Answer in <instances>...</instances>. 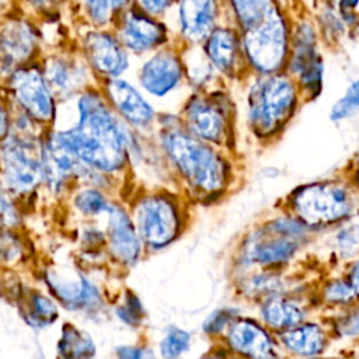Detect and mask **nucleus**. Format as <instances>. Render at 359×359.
<instances>
[{
	"label": "nucleus",
	"instance_id": "17",
	"mask_svg": "<svg viewBox=\"0 0 359 359\" xmlns=\"http://www.w3.org/2000/svg\"><path fill=\"white\" fill-rule=\"evenodd\" d=\"M227 341L233 351L248 359L275 358V346L271 337L254 320H234L227 328Z\"/></svg>",
	"mask_w": 359,
	"mask_h": 359
},
{
	"label": "nucleus",
	"instance_id": "23",
	"mask_svg": "<svg viewBox=\"0 0 359 359\" xmlns=\"http://www.w3.org/2000/svg\"><path fill=\"white\" fill-rule=\"evenodd\" d=\"M299 244L292 237H278L254 243L247 251V259L261 265H272L287 261L297 250Z\"/></svg>",
	"mask_w": 359,
	"mask_h": 359
},
{
	"label": "nucleus",
	"instance_id": "28",
	"mask_svg": "<svg viewBox=\"0 0 359 359\" xmlns=\"http://www.w3.org/2000/svg\"><path fill=\"white\" fill-rule=\"evenodd\" d=\"M359 111V79L353 80L345 90V93L332 104L330 109V119L332 122H341L351 118Z\"/></svg>",
	"mask_w": 359,
	"mask_h": 359
},
{
	"label": "nucleus",
	"instance_id": "48",
	"mask_svg": "<svg viewBox=\"0 0 359 359\" xmlns=\"http://www.w3.org/2000/svg\"><path fill=\"white\" fill-rule=\"evenodd\" d=\"M201 359H217V358H215V356H212V355H206V356H203V358H201Z\"/></svg>",
	"mask_w": 359,
	"mask_h": 359
},
{
	"label": "nucleus",
	"instance_id": "36",
	"mask_svg": "<svg viewBox=\"0 0 359 359\" xmlns=\"http://www.w3.org/2000/svg\"><path fill=\"white\" fill-rule=\"evenodd\" d=\"M84 10L87 17L95 25L107 24L114 11L108 0H84Z\"/></svg>",
	"mask_w": 359,
	"mask_h": 359
},
{
	"label": "nucleus",
	"instance_id": "9",
	"mask_svg": "<svg viewBox=\"0 0 359 359\" xmlns=\"http://www.w3.org/2000/svg\"><path fill=\"white\" fill-rule=\"evenodd\" d=\"M10 91L17 105L38 122H50L55 115L53 91L50 90L43 72L36 67H18L8 77Z\"/></svg>",
	"mask_w": 359,
	"mask_h": 359
},
{
	"label": "nucleus",
	"instance_id": "13",
	"mask_svg": "<svg viewBox=\"0 0 359 359\" xmlns=\"http://www.w3.org/2000/svg\"><path fill=\"white\" fill-rule=\"evenodd\" d=\"M83 50L91 67L108 79L119 77L129 65L125 46L118 36L102 31L87 32Z\"/></svg>",
	"mask_w": 359,
	"mask_h": 359
},
{
	"label": "nucleus",
	"instance_id": "30",
	"mask_svg": "<svg viewBox=\"0 0 359 359\" xmlns=\"http://www.w3.org/2000/svg\"><path fill=\"white\" fill-rule=\"evenodd\" d=\"M191 335L181 328H171L160 344V353L164 359H177L188 351Z\"/></svg>",
	"mask_w": 359,
	"mask_h": 359
},
{
	"label": "nucleus",
	"instance_id": "15",
	"mask_svg": "<svg viewBox=\"0 0 359 359\" xmlns=\"http://www.w3.org/2000/svg\"><path fill=\"white\" fill-rule=\"evenodd\" d=\"M181 57L170 49L153 55L139 70L140 86L156 97H164L181 83L184 76Z\"/></svg>",
	"mask_w": 359,
	"mask_h": 359
},
{
	"label": "nucleus",
	"instance_id": "32",
	"mask_svg": "<svg viewBox=\"0 0 359 359\" xmlns=\"http://www.w3.org/2000/svg\"><path fill=\"white\" fill-rule=\"evenodd\" d=\"M335 244L338 251L345 255L351 257L359 250V224H348L346 227L341 229L335 236Z\"/></svg>",
	"mask_w": 359,
	"mask_h": 359
},
{
	"label": "nucleus",
	"instance_id": "21",
	"mask_svg": "<svg viewBox=\"0 0 359 359\" xmlns=\"http://www.w3.org/2000/svg\"><path fill=\"white\" fill-rule=\"evenodd\" d=\"M43 76L53 94L66 97L84 86L87 69L73 56H52L45 63Z\"/></svg>",
	"mask_w": 359,
	"mask_h": 359
},
{
	"label": "nucleus",
	"instance_id": "25",
	"mask_svg": "<svg viewBox=\"0 0 359 359\" xmlns=\"http://www.w3.org/2000/svg\"><path fill=\"white\" fill-rule=\"evenodd\" d=\"M95 346L88 334L72 324L63 327L59 344V359H94Z\"/></svg>",
	"mask_w": 359,
	"mask_h": 359
},
{
	"label": "nucleus",
	"instance_id": "40",
	"mask_svg": "<svg viewBox=\"0 0 359 359\" xmlns=\"http://www.w3.org/2000/svg\"><path fill=\"white\" fill-rule=\"evenodd\" d=\"M280 280L275 279V278H269V276H255L250 280V287L255 292H275L279 290Z\"/></svg>",
	"mask_w": 359,
	"mask_h": 359
},
{
	"label": "nucleus",
	"instance_id": "50",
	"mask_svg": "<svg viewBox=\"0 0 359 359\" xmlns=\"http://www.w3.org/2000/svg\"><path fill=\"white\" fill-rule=\"evenodd\" d=\"M358 158H359V157H358Z\"/></svg>",
	"mask_w": 359,
	"mask_h": 359
},
{
	"label": "nucleus",
	"instance_id": "37",
	"mask_svg": "<svg viewBox=\"0 0 359 359\" xmlns=\"http://www.w3.org/2000/svg\"><path fill=\"white\" fill-rule=\"evenodd\" d=\"M272 231L279 236L296 238L304 233V223L296 219H276L271 224Z\"/></svg>",
	"mask_w": 359,
	"mask_h": 359
},
{
	"label": "nucleus",
	"instance_id": "27",
	"mask_svg": "<svg viewBox=\"0 0 359 359\" xmlns=\"http://www.w3.org/2000/svg\"><path fill=\"white\" fill-rule=\"evenodd\" d=\"M182 63H184V72L187 73L189 83H192L195 88L208 84L215 70L209 59L206 57L203 49L199 52L195 48L191 49L187 53V56H184Z\"/></svg>",
	"mask_w": 359,
	"mask_h": 359
},
{
	"label": "nucleus",
	"instance_id": "49",
	"mask_svg": "<svg viewBox=\"0 0 359 359\" xmlns=\"http://www.w3.org/2000/svg\"><path fill=\"white\" fill-rule=\"evenodd\" d=\"M4 3V0H0V7H1V4Z\"/></svg>",
	"mask_w": 359,
	"mask_h": 359
},
{
	"label": "nucleus",
	"instance_id": "12",
	"mask_svg": "<svg viewBox=\"0 0 359 359\" xmlns=\"http://www.w3.org/2000/svg\"><path fill=\"white\" fill-rule=\"evenodd\" d=\"M167 31L164 24L154 20L143 10H126L118 25V39L121 43L135 52L143 53L165 42Z\"/></svg>",
	"mask_w": 359,
	"mask_h": 359
},
{
	"label": "nucleus",
	"instance_id": "10",
	"mask_svg": "<svg viewBox=\"0 0 359 359\" xmlns=\"http://www.w3.org/2000/svg\"><path fill=\"white\" fill-rule=\"evenodd\" d=\"M137 233L153 248L170 244L178 233V215L174 203L165 196H147L136 209Z\"/></svg>",
	"mask_w": 359,
	"mask_h": 359
},
{
	"label": "nucleus",
	"instance_id": "7",
	"mask_svg": "<svg viewBox=\"0 0 359 359\" xmlns=\"http://www.w3.org/2000/svg\"><path fill=\"white\" fill-rule=\"evenodd\" d=\"M0 168L1 181L8 191L29 192L43 180L42 147L31 137L8 135L0 146Z\"/></svg>",
	"mask_w": 359,
	"mask_h": 359
},
{
	"label": "nucleus",
	"instance_id": "24",
	"mask_svg": "<svg viewBox=\"0 0 359 359\" xmlns=\"http://www.w3.org/2000/svg\"><path fill=\"white\" fill-rule=\"evenodd\" d=\"M264 320L273 328H292L302 323L303 311L294 302L280 297L271 296L261 309Z\"/></svg>",
	"mask_w": 359,
	"mask_h": 359
},
{
	"label": "nucleus",
	"instance_id": "18",
	"mask_svg": "<svg viewBox=\"0 0 359 359\" xmlns=\"http://www.w3.org/2000/svg\"><path fill=\"white\" fill-rule=\"evenodd\" d=\"M217 14V0H180L181 35L194 45L203 42L216 27Z\"/></svg>",
	"mask_w": 359,
	"mask_h": 359
},
{
	"label": "nucleus",
	"instance_id": "31",
	"mask_svg": "<svg viewBox=\"0 0 359 359\" xmlns=\"http://www.w3.org/2000/svg\"><path fill=\"white\" fill-rule=\"evenodd\" d=\"M77 209L86 215H100L108 212L109 205L105 198L95 189H86L80 192L74 201Z\"/></svg>",
	"mask_w": 359,
	"mask_h": 359
},
{
	"label": "nucleus",
	"instance_id": "41",
	"mask_svg": "<svg viewBox=\"0 0 359 359\" xmlns=\"http://www.w3.org/2000/svg\"><path fill=\"white\" fill-rule=\"evenodd\" d=\"M339 332L345 337L359 335V307L339 324Z\"/></svg>",
	"mask_w": 359,
	"mask_h": 359
},
{
	"label": "nucleus",
	"instance_id": "2",
	"mask_svg": "<svg viewBox=\"0 0 359 359\" xmlns=\"http://www.w3.org/2000/svg\"><path fill=\"white\" fill-rule=\"evenodd\" d=\"M302 98L296 81L286 72L257 74L247 91V118L262 137L272 136L293 116Z\"/></svg>",
	"mask_w": 359,
	"mask_h": 359
},
{
	"label": "nucleus",
	"instance_id": "16",
	"mask_svg": "<svg viewBox=\"0 0 359 359\" xmlns=\"http://www.w3.org/2000/svg\"><path fill=\"white\" fill-rule=\"evenodd\" d=\"M105 93L114 108L122 115L130 125L143 128L153 122L154 109L130 83L123 79H108L105 84Z\"/></svg>",
	"mask_w": 359,
	"mask_h": 359
},
{
	"label": "nucleus",
	"instance_id": "19",
	"mask_svg": "<svg viewBox=\"0 0 359 359\" xmlns=\"http://www.w3.org/2000/svg\"><path fill=\"white\" fill-rule=\"evenodd\" d=\"M46 280L53 294L70 310L94 307L100 302L97 287L81 275L50 272L46 275Z\"/></svg>",
	"mask_w": 359,
	"mask_h": 359
},
{
	"label": "nucleus",
	"instance_id": "6",
	"mask_svg": "<svg viewBox=\"0 0 359 359\" xmlns=\"http://www.w3.org/2000/svg\"><path fill=\"white\" fill-rule=\"evenodd\" d=\"M292 205L299 220L313 227L335 223L353 210L351 192L337 182L302 187L293 194Z\"/></svg>",
	"mask_w": 359,
	"mask_h": 359
},
{
	"label": "nucleus",
	"instance_id": "47",
	"mask_svg": "<svg viewBox=\"0 0 359 359\" xmlns=\"http://www.w3.org/2000/svg\"><path fill=\"white\" fill-rule=\"evenodd\" d=\"M34 7H36V8H45V7H48V6H50V3H52V0H28Z\"/></svg>",
	"mask_w": 359,
	"mask_h": 359
},
{
	"label": "nucleus",
	"instance_id": "46",
	"mask_svg": "<svg viewBox=\"0 0 359 359\" xmlns=\"http://www.w3.org/2000/svg\"><path fill=\"white\" fill-rule=\"evenodd\" d=\"M108 1H109L114 11H121V10L126 8L130 3V0H108Z\"/></svg>",
	"mask_w": 359,
	"mask_h": 359
},
{
	"label": "nucleus",
	"instance_id": "38",
	"mask_svg": "<svg viewBox=\"0 0 359 359\" xmlns=\"http://www.w3.org/2000/svg\"><path fill=\"white\" fill-rule=\"evenodd\" d=\"M0 222L7 226H14L18 223V213L11 203L10 198L0 189Z\"/></svg>",
	"mask_w": 359,
	"mask_h": 359
},
{
	"label": "nucleus",
	"instance_id": "11",
	"mask_svg": "<svg viewBox=\"0 0 359 359\" xmlns=\"http://www.w3.org/2000/svg\"><path fill=\"white\" fill-rule=\"evenodd\" d=\"M203 52L210 65L219 73L227 77H236L244 67L245 62L240 31L233 27H215L203 41Z\"/></svg>",
	"mask_w": 359,
	"mask_h": 359
},
{
	"label": "nucleus",
	"instance_id": "3",
	"mask_svg": "<svg viewBox=\"0 0 359 359\" xmlns=\"http://www.w3.org/2000/svg\"><path fill=\"white\" fill-rule=\"evenodd\" d=\"M161 143L192 187L203 192H216L224 185L227 177L224 161L189 130L168 126L161 132Z\"/></svg>",
	"mask_w": 359,
	"mask_h": 359
},
{
	"label": "nucleus",
	"instance_id": "14",
	"mask_svg": "<svg viewBox=\"0 0 359 359\" xmlns=\"http://www.w3.org/2000/svg\"><path fill=\"white\" fill-rule=\"evenodd\" d=\"M38 45V36L31 24L8 21L0 29V74L8 79L25 63Z\"/></svg>",
	"mask_w": 359,
	"mask_h": 359
},
{
	"label": "nucleus",
	"instance_id": "22",
	"mask_svg": "<svg viewBox=\"0 0 359 359\" xmlns=\"http://www.w3.org/2000/svg\"><path fill=\"white\" fill-rule=\"evenodd\" d=\"M283 345L300 356H316L325 346V335L317 324H297L280 335Z\"/></svg>",
	"mask_w": 359,
	"mask_h": 359
},
{
	"label": "nucleus",
	"instance_id": "5",
	"mask_svg": "<svg viewBox=\"0 0 359 359\" xmlns=\"http://www.w3.org/2000/svg\"><path fill=\"white\" fill-rule=\"evenodd\" d=\"M314 25L306 20L292 27L286 73L293 77L303 98L316 100L323 91L324 60L318 52Z\"/></svg>",
	"mask_w": 359,
	"mask_h": 359
},
{
	"label": "nucleus",
	"instance_id": "29",
	"mask_svg": "<svg viewBox=\"0 0 359 359\" xmlns=\"http://www.w3.org/2000/svg\"><path fill=\"white\" fill-rule=\"evenodd\" d=\"M28 320L39 327L50 324L57 317V309L50 299L41 293H31L28 300Z\"/></svg>",
	"mask_w": 359,
	"mask_h": 359
},
{
	"label": "nucleus",
	"instance_id": "20",
	"mask_svg": "<svg viewBox=\"0 0 359 359\" xmlns=\"http://www.w3.org/2000/svg\"><path fill=\"white\" fill-rule=\"evenodd\" d=\"M108 241L111 252L123 264H132L140 252V236L126 212L118 206L108 209Z\"/></svg>",
	"mask_w": 359,
	"mask_h": 359
},
{
	"label": "nucleus",
	"instance_id": "44",
	"mask_svg": "<svg viewBox=\"0 0 359 359\" xmlns=\"http://www.w3.org/2000/svg\"><path fill=\"white\" fill-rule=\"evenodd\" d=\"M348 280L351 282V285L353 286V289H355V290H356V293L359 294V261H358V262H355V265L352 266Z\"/></svg>",
	"mask_w": 359,
	"mask_h": 359
},
{
	"label": "nucleus",
	"instance_id": "33",
	"mask_svg": "<svg viewBox=\"0 0 359 359\" xmlns=\"http://www.w3.org/2000/svg\"><path fill=\"white\" fill-rule=\"evenodd\" d=\"M143 314L144 310L142 307V303L139 302L137 296H135L132 292L128 293V297L125 299L123 304L116 307V316H119V318L129 325L140 324Z\"/></svg>",
	"mask_w": 359,
	"mask_h": 359
},
{
	"label": "nucleus",
	"instance_id": "43",
	"mask_svg": "<svg viewBox=\"0 0 359 359\" xmlns=\"http://www.w3.org/2000/svg\"><path fill=\"white\" fill-rule=\"evenodd\" d=\"M337 8L344 21L348 22L349 18L356 15V11L359 8V0H338Z\"/></svg>",
	"mask_w": 359,
	"mask_h": 359
},
{
	"label": "nucleus",
	"instance_id": "26",
	"mask_svg": "<svg viewBox=\"0 0 359 359\" xmlns=\"http://www.w3.org/2000/svg\"><path fill=\"white\" fill-rule=\"evenodd\" d=\"M237 28L245 31L258 24L279 1L278 0H227Z\"/></svg>",
	"mask_w": 359,
	"mask_h": 359
},
{
	"label": "nucleus",
	"instance_id": "8",
	"mask_svg": "<svg viewBox=\"0 0 359 359\" xmlns=\"http://www.w3.org/2000/svg\"><path fill=\"white\" fill-rule=\"evenodd\" d=\"M230 101L224 93L196 94L184 107L188 130L203 142L222 143L229 130Z\"/></svg>",
	"mask_w": 359,
	"mask_h": 359
},
{
	"label": "nucleus",
	"instance_id": "39",
	"mask_svg": "<svg viewBox=\"0 0 359 359\" xmlns=\"http://www.w3.org/2000/svg\"><path fill=\"white\" fill-rule=\"evenodd\" d=\"M118 359H154L153 352L140 346H119L116 349Z\"/></svg>",
	"mask_w": 359,
	"mask_h": 359
},
{
	"label": "nucleus",
	"instance_id": "34",
	"mask_svg": "<svg viewBox=\"0 0 359 359\" xmlns=\"http://www.w3.org/2000/svg\"><path fill=\"white\" fill-rule=\"evenodd\" d=\"M324 296L332 303H349L358 296V293L348 279H338L327 285Z\"/></svg>",
	"mask_w": 359,
	"mask_h": 359
},
{
	"label": "nucleus",
	"instance_id": "45",
	"mask_svg": "<svg viewBox=\"0 0 359 359\" xmlns=\"http://www.w3.org/2000/svg\"><path fill=\"white\" fill-rule=\"evenodd\" d=\"M8 128V119H7V111L4 109L3 104L0 102V140L6 136Z\"/></svg>",
	"mask_w": 359,
	"mask_h": 359
},
{
	"label": "nucleus",
	"instance_id": "42",
	"mask_svg": "<svg viewBox=\"0 0 359 359\" xmlns=\"http://www.w3.org/2000/svg\"><path fill=\"white\" fill-rule=\"evenodd\" d=\"M175 0H139V4L143 11L150 15H157L164 13Z\"/></svg>",
	"mask_w": 359,
	"mask_h": 359
},
{
	"label": "nucleus",
	"instance_id": "1",
	"mask_svg": "<svg viewBox=\"0 0 359 359\" xmlns=\"http://www.w3.org/2000/svg\"><path fill=\"white\" fill-rule=\"evenodd\" d=\"M79 121L50 137L70 150L86 165L119 170L126 160V132L108 102L95 91H86L77 102Z\"/></svg>",
	"mask_w": 359,
	"mask_h": 359
},
{
	"label": "nucleus",
	"instance_id": "4",
	"mask_svg": "<svg viewBox=\"0 0 359 359\" xmlns=\"http://www.w3.org/2000/svg\"><path fill=\"white\" fill-rule=\"evenodd\" d=\"M241 48L248 67L255 74L286 70L292 25L278 3L258 24L241 31Z\"/></svg>",
	"mask_w": 359,
	"mask_h": 359
},
{
	"label": "nucleus",
	"instance_id": "35",
	"mask_svg": "<svg viewBox=\"0 0 359 359\" xmlns=\"http://www.w3.org/2000/svg\"><path fill=\"white\" fill-rule=\"evenodd\" d=\"M236 316H237V311H234L233 309L216 310L206 318L203 324V330L208 334L222 332L224 328H229V325L236 320Z\"/></svg>",
	"mask_w": 359,
	"mask_h": 359
}]
</instances>
